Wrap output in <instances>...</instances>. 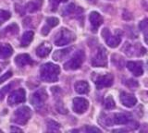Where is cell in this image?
<instances>
[{
	"label": "cell",
	"instance_id": "obj_1",
	"mask_svg": "<svg viewBox=\"0 0 148 133\" xmlns=\"http://www.w3.org/2000/svg\"><path fill=\"white\" fill-rule=\"evenodd\" d=\"M60 68L53 63H46L41 67L40 77L41 80L45 82H56L58 80Z\"/></svg>",
	"mask_w": 148,
	"mask_h": 133
},
{
	"label": "cell",
	"instance_id": "obj_13",
	"mask_svg": "<svg viewBox=\"0 0 148 133\" xmlns=\"http://www.w3.org/2000/svg\"><path fill=\"white\" fill-rule=\"evenodd\" d=\"M119 98H120V101H121V103L124 106L129 107V108L133 107L134 105L137 104V99L135 96L133 94L125 93V91H122V93H120Z\"/></svg>",
	"mask_w": 148,
	"mask_h": 133
},
{
	"label": "cell",
	"instance_id": "obj_6",
	"mask_svg": "<svg viewBox=\"0 0 148 133\" xmlns=\"http://www.w3.org/2000/svg\"><path fill=\"white\" fill-rule=\"evenodd\" d=\"M122 50L128 57H142L146 52V50L140 44L131 43H125Z\"/></svg>",
	"mask_w": 148,
	"mask_h": 133
},
{
	"label": "cell",
	"instance_id": "obj_11",
	"mask_svg": "<svg viewBox=\"0 0 148 133\" xmlns=\"http://www.w3.org/2000/svg\"><path fill=\"white\" fill-rule=\"evenodd\" d=\"M113 75L106 74L104 76H97L95 80V83L96 85V88L100 90L102 88H105V87H110L113 84Z\"/></svg>",
	"mask_w": 148,
	"mask_h": 133
},
{
	"label": "cell",
	"instance_id": "obj_16",
	"mask_svg": "<svg viewBox=\"0 0 148 133\" xmlns=\"http://www.w3.org/2000/svg\"><path fill=\"white\" fill-rule=\"evenodd\" d=\"M15 63L18 67L24 68L25 66L32 65V64L34 63V61H32V59L31 58V57L28 54H21V55H18V56L16 57Z\"/></svg>",
	"mask_w": 148,
	"mask_h": 133
},
{
	"label": "cell",
	"instance_id": "obj_30",
	"mask_svg": "<svg viewBox=\"0 0 148 133\" xmlns=\"http://www.w3.org/2000/svg\"><path fill=\"white\" fill-rule=\"evenodd\" d=\"M46 22H47V25L49 27H56L59 23V20H58V18L51 17V18H48V19L46 20Z\"/></svg>",
	"mask_w": 148,
	"mask_h": 133
},
{
	"label": "cell",
	"instance_id": "obj_5",
	"mask_svg": "<svg viewBox=\"0 0 148 133\" xmlns=\"http://www.w3.org/2000/svg\"><path fill=\"white\" fill-rule=\"evenodd\" d=\"M92 65L95 68H106L108 66V54L104 47L100 46L97 49L95 55L92 57Z\"/></svg>",
	"mask_w": 148,
	"mask_h": 133
},
{
	"label": "cell",
	"instance_id": "obj_37",
	"mask_svg": "<svg viewBox=\"0 0 148 133\" xmlns=\"http://www.w3.org/2000/svg\"><path fill=\"white\" fill-rule=\"evenodd\" d=\"M10 130H11L12 131H21V132L22 131V130H21V128H13V127L10 128Z\"/></svg>",
	"mask_w": 148,
	"mask_h": 133
},
{
	"label": "cell",
	"instance_id": "obj_15",
	"mask_svg": "<svg viewBox=\"0 0 148 133\" xmlns=\"http://www.w3.org/2000/svg\"><path fill=\"white\" fill-rule=\"evenodd\" d=\"M89 20L92 25V29L94 31H97V29H98L101 26V24L103 23V18H102V16L96 11L91 12V14L89 16Z\"/></svg>",
	"mask_w": 148,
	"mask_h": 133
},
{
	"label": "cell",
	"instance_id": "obj_34",
	"mask_svg": "<svg viewBox=\"0 0 148 133\" xmlns=\"http://www.w3.org/2000/svg\"><path fill=\"white\" fill-rule=\"evenodd\" d=\"M85 131L86 132H101L99 128H95V127H90V126H87L85 128Z\"/></svg>",
	"mask_w": 148,
	"mask_h": 133
},
{
	"label": "cell",
	"instance_id": "obj_21",
	"mask_svg": "<svg viewBox=\"0 0 148 133\" xmlns=\"http://www.w3.org/2000/svg\"><path fill=\"white\" fill-rule=\"evenodd\" d=\"M12 53H13V49L8 44H6L2 45V46H0V58L1 59L9 57L12 55Z\"/></svg>",
	"mask_w": 148,
	"mask_h": 133
},
{
	"label": "cell",
	"instance_id": "obj_18",
	"mask_svg": "<svg viewBox=\"0 0 148 133\" xmlns=\"http://www.w3.org/2000/svg\"><path fill=\"white\" fill-rule=\"evenodd\" d=\"M74 88H75V91L77 93L80 94H86L89 93V84L85 80L77 81L75 85H74Z\"/></svg>",
	"mask_w": 148,
	"mask_h": 133
},
{
	"label": "cell",
	"instance_id": "obj_35",
	"mask_svg": "<svg viewBox=\"0 0 148 133\" xmlns=\"http://www.w3.org/2000/svg\"><path fill=\"white\" fill-rule=\"evenodd\" d=\"M49 28L47 26H45L44 28H43V30H42V33L43 34H45V35H46V34H48V33H49Z\"/></svg>",
	"mask_w": 148,
	"mask_h": 133
},
{
	"label": "cell",
	"instance_id": "obj_31",
	"mask_svg": "<svg viewBox=\"0 0 148 133\" xmlns=\"http://www.w3.org/2000/svg\"><path fill=\"white\" fill-rule=\"evenodd\" d=\"M49 1H50L51 7H52V10H57L58 6L60 3H65L69 1V0H49Z\"/></svg>",
	"mask_w": 148,
	"mask_h": 133
},
{
	"label": "cell",
	"instance_id": "obj_7",
	"mask_svg": "<svg viewBox=\"0 0 148 133\" xmlns=\"http://www.w3.org/2000/svg\"><path fill=\"white\" fill-rule=\"evenodd\" d=\"M102 35L106 40V44L110 46L111 48H115L117 47L118 45L121 42V37L119 34V33H117L115 35H113L112 33H110L108 29H104L103 31H102Z\"/></svg>",
	"mask_w": 148,
	"mask_h": 133
},
{
	"label": "cell",
	"instance_id": "obj_33",
	"mask_svg": "<svg viewBox=\"0 0 148 133\" xmlns=\"http://www.w3.org/2000/svg\"><path fill=\"white\" fill-rule=\"evenodd\" d=\"M11 76H12V71H8L7 73H5L3 76L0 77V84H1L3 81L8 80Z\"/></svg>",
	"mask_w": 148,
	"mask_h": 133
},
{
	"label": "cell",
	"instance_id": "obj_38",
	"mask_svg": "<svg viewBox=\"0 0 148 133\" xmlns=\"http://www.w3.org/2000/svg\"><path fill=\"white\" fill-rule=\"evenodd\" d=\"M145 43H146V44H148V34H147V35L145 36Z\"/></svg>",
	"mask_w": 148,
	"mask_h": 133
},
{
	"label": "cell",
	"instance_id": "obj_9",
	"mask_svg": "<svg viewBox=\"0 0 148 133\" xmlns=\"http://www.w3.org/2000/svg\"><path fill=\"white\" fill-rule=\"evenodd\" d=\"M26 100V93L24 89H18L12 91L10 95L8 96V103L9 105H16L18 104L24 103Z\"/></svg>",
	"mask_w": 148,
	"mask_h": 133
},
{
	"label": "cell",
	"instance_id": "obj_24",
	"mask_svg": "<svg viewBox=\"0 0 148 133\" xmlns=\"http://www.w3.org/2000/svg\"><path fill=\"white\" fill-rule=\"evenodd\" d=\"M40 8V3H36V2H30L28 5L26 6V10L32 13V12H35L39 10Z\"/></svg>",
	"mask_w": 148,
	"mask_h": 133
},
{
	"label": "cell",
	"instance_id": "obj_20",
	"mask_svg": "<svg viewBox=\"0 0 148 133\" xmlns=\"http://www.w3.org/2000/svg\"><path fill=\"white\" fill-rule=\"evenodd\" d=\"M34 33L32 31H25L24 33H23L22 37H21V45L22 47H26L28 46L31 42L34 39Z\"/></svg>",
	"mask_w": 148,
	"mask_h": 133
},
{
	"label": "cell",
	"instance_id": "obj_17",
	"mask_svg": "<svg viewBox=\"0 0 148 133\" xmlns=\"http://www.w3.org/2000/svg\"><path fill=\"white\" fill-rule=\"evenodd\" d=\"M52 50V46L48 43H44L41 45H39L36 49V55L39 57H47L49 53Z\"/></svg>",
	"mask_w": 148,
	"mask_h": 133
},
{
	"label": "cell",
	"instance_id": "obj_26",
	"mask_svg": "<svg viewBox=\"0 0 148 133\" xmlns=\"http://www.w3.org/2000/svg\"><path fill=\"white\" fill-rule=\"evenodd\" d=\"M10 17H11V14L8 11L0 10V25H1L4 21L8 20Z\"/></svg>",
	"mask_w": 148,
	"mask_h": 133
},
{
	"label": "cell",
	"instance_id": "obj_10",
	"mask_svg": "<svg viewBox=\"0 0 148 133\" xmlns=\"http://www.w3.org/2000/svg\"><path fill=\"white\" fill-rule=\"evenodd\" d=\"M89 107V102L82 97H77L73 99V111L77 114H83Z\"/></svg>",
	"mask_w": 148,
	"mask_h": 133
},
{
	"label": "cell",
	"instance_id": "obj_27",
	"mask_svg": "<svg viewBox=\"0 0 148 133\" xmlns=\"http://www.w3.org/2000/svg\"><path fill=\"white\" fill-rule=\"evenodd\" d=\"M105 106L106 108L108 109H113L115 107V102H114V99L111 97V96H108V97L106 98L105 101Z\"/></svg>",
	"mask_w": 148,
	"mask_h": 133
},
{
	"label": "cell",
	"instance_id": "obj_12",
	"mask_svg": "<svg viewBox=\"0 0 148 133\" xmlns=\"http://www.w3.org/2000/svg\"><path fill=\"white\" fill-rule=\"evenodd\" d=\"M134 121H132V117L129 113H119L114 115V124L118 125H132Z\"/></svg>",
	"mask_w": 148,
	"mask_h": 133
},
{
	"label": "cell",
	"instance_id": "obj_29",
	"mask_svg": "<svg viewBox=\"0 0 148 133\" xmlns=\"http://www.w3.org/2000/svg\"><path fill=\"white\" fill-rule=\"evenodd\" d=\"M139 29H140L141 31L143 33H148V19H145L143 20L140 22V24H139Z\"/></svg>",
	"mask_w": 148,
	"mask_h": 133
},
{
	"label": "cell",
	"instance_id": "obj_39",
	"mask_svg": "<svg viewBox=\"0 0 148 133\" xmlns=\"http://www.w3.org/2000/svg\"><path fill=\"white\" fill-rule=\"evenodd\" d=\"M0 72H1V68H0Z\"/></svg>",
	"mask_w": 148,
	"mask_h": 133
},
{
	"label": "cell",
	"instance_id": "obj_19",
	"mask_svg": "<svg viewBox=\"0 0 148 133\" xmlns=\"http://www.w3.org/2000/svg\"><path fill=\"white\" fill-rule=\"evenodd\" d=\"M99 123L106 127L112 126L114 124V115L102 114L99 117Z\"/></svg>",
	"mask_w": 148,
	"mask_h": 133
},
{
	"label": "cell",
	"instance_id": "obj_4",
	"mask_svg": "<svg viewBox=\"0 0 148 133\" xmlns=\"http://www.w3.org/2000/svg\"><path fill=\"white\" fill-rule=\"evenodd\" d=\"M74 40H75V34L72 31L68 29H61L55 39V44L58 46H63L71 44Z\"/></svg>",
	"mask_w": 148,
	"mask_h": 133
},
{
	"label": "cell",
	"instance_id": "obj_23",
	"mask_svg": "<svg viewBox=\"0 0 148 133\" xmlns=\"http://www.w3.org/2000/svg\"><path fill=\"white\" fill-rule=\"evenodd\" d=\"M59 128H60V125L58 122H56L54 120H49L47 122V130L48 131L57 132V131H59Z\"/></svg>",
	"mask_w": 148,
	"mask_h": 133
},
{
	"label": "cell",
	"instance_id": "obj_36",
	"mask_svg": "<svg viewBox=\"0 0 148 133\" xmlns=\"http://www.w3.org/2000/svg\"><path fill=\"white\" fill-rule=\"evenodd\" d=\"M6 93H7V91L5 90L4 88L2 89V90H0V101H1L2 99H3V97H4V95L6 94Z\"/></svg>",
	"mask_w": 148,
	"mask_h": 133
},
{
	"label": "cell",
	"instance_id": "obj_25",
	"mask_svg": "<svg viewBox=\"0 0 148 133\" xmlns=\"http://www.w3.org/2000/svg\"><path fill=\"white\" fill-rule=\"evenodd\" d=\"M75 10H76L75 5H74V4H69V6H67V7L63 10L62 14H63V16L71 15V14H72V13H73L74 11H75Z\"/></svg>",
	"mask_w": 148,
	"mask_h": 133
},
{
	"label": "cell",
	"instance_id": "obj_41",
	"mask_svg": "<svg viewBox=\"0 0 148 133\" xmlns=\"http://www.w3.org/2000/svg\"><path fill=\"white\" fill-rule=\"evenodd\" d=\"M147 66H148V63H147Z\"/></svg>",
	"mask_w": 148,
	"mask_h": 133
},
{
	"label": "cell",
	"instance_id": "obj_42",
	"mask_svg": "<svg viewBox=\"0 0 148 133\" xmlns=\"http://www.w3.org/2000/svg\"><path fill=\"white\" fill-rule=\"evenodd\" d=\"M147 94H148V93H147Z\"/></svg>",
	"mask_w": 148,
	"mask_h": 133
},
{
	"label": "cell",
	"instance_id": "obj_8",
	"mask_svg": "<svg viewBox=\"0 0 148 133\" xmlns=\"http://www.w3.org/2000/svg\"><path fill=\"white\" fill-rule=\"evenodd\" d=\"M46 99H47V93H46V91L45 89H39L32 94L31 98V103L36 108H39L43 106Z\"/></svg>",
	"mask_w": 148,
	"mask_h": 133
},
{
	"label": "cell",
	"instance_id": "obj_28",
	"mask_svg": "<svg viewBox=\"0 0 148 133\" xmlns=\"http://www.w3.org/2000/svg\"><path fill=\"white\" fill-rule=\"evenodd\" d=\"M18 31V28L16 24H11L5 29V33H8L9 34H16Z\"/></svg>",
	"mask_w": 148,
	"mask_h": 133
},
{
	"label": "cell",
	"instance_id": "obj_22",
	"mask_svg": "<svg viewBox=\"0 0 148 133\" xmlns=\"http://www.w3.org/2000/svg\"><path fill=\"white\" fill-rule=\"evenodd\" d=\"M71 50H72V48H66L63 50L56 51L53 55V59L55 61H61L63 58H65L69 53H71Z\"/></svg>",
	"mask_w": 148,
	"mask_h": 133
},
{
	"label": "cell",
	"instance_id": "obj_2",
	"mask_svg": "<svg viewBox=\"0 0 148 133\" xmlns=\"http://www.w3.org/2000/svg\"><path fill=\"white\" fill-rule=\"evenodd\" d=\"M85 54L82 50H78V51L73 55L72 57L64 64V68L66 70H75L80 68L84 62Z\"/></svg>",
	"mask_w": 148,
	"mask_h": 133
},
{
	"label": "cell",
	"instance_id": "obj_40",
	"mask_svg": "<svg viewBox=\"0 0 148 133\" xmlns=\"http://www.w3.org/2000/svg\"><path fill=\"white\" fill-rule=\"evenodd\" d=\"M90 1H92V0H90Z\"/></svg>",
	"mask_w": 148,
	"mask_h": 133
},
{
	"label": "cell",
	"instance_id": "obj_32",
	"mask_svg": "<svg viewBox=\"0 0 148 133\" xmlns=\"http://www.w3.org/2000/svg\"><path fill=\"white\" fill-rule=\"evenodd\" d=\"M125 84H126L129 87V88L132 89V90L136 89L137 87H138V82L136 80H128Z\"/></svg>",
	"mask_w": 148,
	"mask_h": 133
},
{
	"label": "cell",
	"instance_id": "obj_14",
	"mask_svg": "<svg viewBox=\"0 0 148 133\" xmlns=\"http://www.w3.org/2000/svg\"><path fill=\"white\" fill-rule=\"evenodd\" d=\"M127 68H128V70L136 77L142 76L143 74V63L140 61H129L127 63Z\"/></svg>",
	"mask_w": 148,
	"mask_h": 133
},
{
	"label": "cell",
	"instance_id": "obj_3",
	"mask_svg": "<svg viewBox=\"0 0 148 133\" xmlns=\"http://www.w3.org/2000/svg\"><path fill=\"white\" fill-rule=\"evenodd\" d=\"M32 116V111L28 106H22L17 109L12 118V121L18 125H25Z\"/></svg>",
	"mask_w": 148,
	"mask_h": 133
}]
</instances>
